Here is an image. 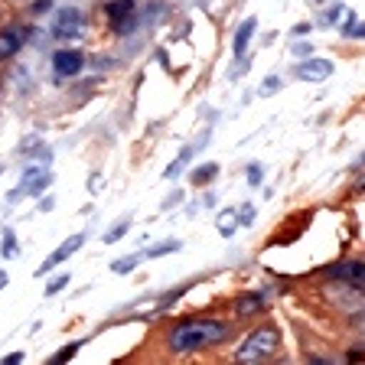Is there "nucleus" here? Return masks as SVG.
Segmentation results:
<instances>
[{
    "instance_id": "nucleus-21",
    "label": "nucleus",
    "mask_w": 365,
    "mask_h": 365,
    "mask_svg": "<svg viewBox=\"0 0 365 365\" xmlns=\"http://www.w3.org/2000/svg\"><path fill=\"white\" fill-rule=\"evenodd\" d=\"M180 248V242H160V245H153L150 251H147L144 258H160V255H170V251H176Z\"/></svg>"
},
{
    "instance_id": "nucleus-30",
    "label": "nucleus",
    "mask_w": 365,
    "mask_h": 365,
    "mask_svg": "<svg viewBox=\"0 0 365 365\" xmlns=\"http://www.w3.org/2000/svg\"><path fill=\"white\" fill-rule=\"evenodd\" d=\"M173 202H182V192H170L167 202H163V209H173Z\"/></svg>"
},
{
    "instance_id": "nucleus-18",
    "label": "nucleus",
    "mask_w": 365,
    "mask_h": 365,
    "mask_svg": "<svg viewBox=\"0 0 365 365\" xmlns=\"http://www.w3.org/2000/svg\"><path fill=\"white\" fill-rule=\"evenodd\" d=\"M342 16H346V26H342V33H346L349 39H359V36H362V33H365L362 20H359L356 14H342Z\"/></svg>"
},
{
    "instance_id": "nucleus-22",
    "label": "nucleus",
    "mask_w": 365,
    "mask_h": 365,
    "mask_svg": "<svg viewBox=\"0 0 365 365\" xmlns=\"http://www.w3.org/2000/svg\"><path fill=\"white\" fill-rule=\"evenodd\" d=\"M66 284H68V274H59V277H53V281L46 284V297H56L59 290H66Z\"/></svg>"
},
{
    "instance_id": "nucleus-8",
    "label": "nucleus",
    "mask_w": 365,
    "mask_h": 365,
    "mask_svg": "<svg viewBox=\"0 0 365 365\" xmlns=\"http://www.w3.org/2000/svg\"><path fill=\"white\" fill-rule=\"evenodd\" d=\"M26 33L23 26H7V30H0V62L14 59L16 53L23 49V43H26Z\"/></svg>"
},
{
    "instance_id": "nucleus-16",
    "label": "nucleus",
    "mask_w": 365,
    "mask_h": 365,
    "mask_svg": "<svg viewBox=\"0 0 365 365\" xmlns=\"http://www.w3.org/2000/svg\"><path fill=\"white\" fill-rule=\"evenodd\" d=\"M342 14H346V7H339V4H333V7H327V10H323V14H319L317 26H336Z\"/></svg>"
},
{
    "instance_id": "nucleus-20",
    "label": "nucleus",
    "mask_w": 365,
    "mask_h": 365,
    "mask_svg": "<svg viewBox=\"0 0 365 365\" xmlns=\"http://www.w3.org/2000/svg\"><path fill=\"white\" fill-rule=\"evenodd\" d=\"M82 346H85L82 339H78V342H68V346H62V349H59V352H56V356H53V365H62V362H68V359L76 356V352L82 349Z\"/></svg>"
},
{
    "instance_id": "nucleus-17",
    "label": "nucleus",
    "mask_w": 365,
    "mask_h": 365,
    "mask_svg": "<svg viewBox=\"0 0 365 365\" xmlns=\"http://www.w3.org/2000/svg\"><path fill=\"white\" fill-rule=\"evenodd\" d=\"M215 173H219V163H205V167H196V170H192V182H196V186H205V182L212 180Z\"/></svg>"
},
{
    "instance_id": "nucleus-10",
    "label": "nucleus",
    "mask_w": 365,
    "mask_h": 365,
    "mask_svg": "<svg viewBox=\"0 0 365 365\" xmlns=\"http://www.w3.org/2000/svg\"><path fill=\"white\" fill-rule=\"evenodd\" d=\"M134 7H137V0H108V7H105V14H108V20L121 30L124 23H128V16L134 14Z\"/></svg>"
},
{
    "instance_id": "nucleus-13",
    "label": "nucleus",
    "mask_w": 365,
    "mask_h": 365,
    "mask_svg": "<svg viewBox=\"0 0 365 365\" xmlns=\"http://www.w3.org/2000/svg\"><path fill=\"white\" fill-rule=\"evenodd\" d=\"M190 160H192V150H190V147H186V150H182V153H180V157H176V160H173V163H170V167H167V170H163V180H176V176H180V173H182V170L190 167Z\"/></svg>"
},
{
    "instance_id": "nucleus-23",
    "label": "nucleus",
    "mask_w": 365,
    "mask_h": 365,
    "mask_svg": "<svg viewBox=\"0 0 365 365\" xmlns=\"http://www.w3.org/2000/svg\"><path fill=\"white\" fill-rule=\"evenodd\" d=\"M261 180H264V167H261V163H251L248 167V186H258Z\"/></svg>"
},
{
    "instance_id": "nucleus-12",
    "label": "nucleus",
    "mask_w": 365,
    "mask_h": 365,
    "mask_svg": "<svg viewBox=\"0 0 365 365\" xmlns=\"http://www.w3.org/2000/svg\"><path fill=\"white\" fill-rule=\"evenodd\" d=\"M261 307H264V297H261V294H242V297L235 300L238 317H255Z\"/></svg>"
},
{
    "instance_id": "nucleus-34",
    "label": "nucleus",
    "mask_w": 365,
    "mask_h": 365,
    "mask_svg": "<svg viewBox=\"0 0 365 365\" xmlns=\"http://www.w3.org/2000/svg\"><path fill=\"white\" fill-rule=\"evenodd\" d=\"M0 173H4V163H0Z\"/></svg>"
},
{
    "instance_id": "nucleus-1",
    "label": "nucleus",
    "mask_w": 365,
    "mask_h": 365,
    "mask_svg": "<svg viewBox=\"0 0 365 365\" xmlns=\"http://www.w3.org/2000/svg\"><path fill=\"white\" fill-rule=\"evenodd\" d=\"M225 323L219 319H192V323H180V327L170 333V349L173 352H196L209 342H219L225 336Z\"/></svg>"
},
{
    "instance_id": "nucleus-32",
    "label": "nucleus",
    "mask_w": 365,
    "mask_h": 365,
    "mask_svg": "<svg viewBox=\"0 0 365 365\" xmlns=\"http://www.w3.org/2000/svg\"><path fill=\"white\" fill-rule=\"evenodd\" d=\"M7 287V271H0V290Z\"/></svg>"
},
{
    "instance_id": "nucleus-3",
    "label": "nucleus",
    "mask_w": 365,
    "mask_h": 365,
    "mask_svg": "<svg viewBox=\"0 0 365 365\" xmlns=\"http://www.w3.org/2000/svg\"><path fill=\"white\" fill-rule=\"evenodd\" d=\"M49 182H53V170L49 167H30L23 173V182L10 192V199H20V196H39L43 190H49Z\"/></svg>"
},
{
    "instance_id": "nucleus-2",
    "label": "nucleus",
    "mask_w": 365,
    "mask_h": 365,
    "mask_svg": "<svg viewBox=\"0 0 365 365\" xmlns=\"http://www.w3.org/2000/svg\"><path fill=\"white\" fill-rule=\"evenodd\" d=\"M277 342H281L277 329H271V327L255 329V333H248V339L242 342V349H238V362H258V359L274 356Z\"/></svg>"
},
{
    "instance_id": "nucleus-14",
    "label": "nucleus",
    "mask_w": 365,
    "mask_h": 365,
    "mask_svg": "<svg viewBox=\"0 0 365 365\" xmlns=\"http://www.w3.org/2000/svg\"><path fill=\"white\" fill-rule=\"evenodd\" d=\"M215 225H219V235L232 238V232L238 228V212H235V209H225V212L219 215V222H215Z\"/></svg>"
},
{
    "instance_id": "nucleus-28",
    "label": "nucleus",
    "mask_w": 365,
    "mask_h": 365,
    "mask_svg": "<svg viewBox=\"0 0 365 365\" xmlns=\"http://www.w3.org/2000/svg\"><path fill=\"white\" fill-rule=\"evenodd\" d=\"M23 359H26V356H23V352H10V356H4V359H0V365H16V362H23Z\"/></svg>"
},
{
    "instance_id": "nucleus-9",
    "label": "nucleus",
    "mask_w": 365,
    "mask_h": 365,
    "mask_svg": "<svg viewBox=\"0 0 365 365\" xmlns=\"http://www.w3.org/2000/svg\"><path fill=\"white\" fill-rule=\"evenodd\" d=\"M329 277H336V281L349 284V287H362L365 284V264L362 261H346V264H336L329 267Z\"/></svg>"
},
{
    "instance_id": "nucleus-24",
    "label": "nucleus",
    "mask_w": 365,
    "mask_h": 365,
    "mask_svg": "<svg viewBox=\"0 0 365 365\" xmlns=\"http://www.w3.org/2000/svg\"><path fill=\"white\" fill-rule=\"evenodd\" d=\"M14 251H16V238H14V232H4V258H14Z\"/></svg>"
},
{
    "instance_id": "nucleus-5",
    "label": "nucleus",
    "mask_w": 365,
    "mask_h": 365,
    "mask_svg": "<svg viewBox=\"0 0 365 365\" xmlns=\"http://www.w3.org/2000/svg\"><path fill=\"white\" fill-rule=\"evenodd\" d=\"M82 245H85V235H82V232H78V235H72V238H66V242H62L59 248H56L53 255H49V258H46L43 264H39V271H36V274H49V271H53V267L66 264V261L72 258V255H76V251L82 248Z\"/></svg>"
},
{
    "instance_id": "nucleus-6",
    "label": "nucleus",
    "mask_w": 365,
    "mask_h": 365,
    "mask_svg": "<svg viewBox=\"0 0 365 365\" xmlns=\"http://www.w3.org/2000/svg\"><path fill=\"white\" fill-rule=\"evenodd\" d=\"M300 82H327L329 76H333V62L329 59H313V56H307L300 66H297L294 72Z\"/></svg>"
},
{
    "instance_id": "nucleus-29",
    "label": "nucleus",
    "mask_w": 365,
    "mask_h": 365,
    "mask_svg": "<svg viewBox=\"0 0 365 365\" xmlns=\"http://www.w3.org/2000/svg\"><path fill=\"white\" fill-rule=\"evenodd\" d=\"M53 7V0H36V4H33V14H43V10H49Z\"/></svg>"
},
{
    "instance_id": "nucleus-26",
    "label": "nucleus",
    "mask_w": 365,
    "mask_h": 365,
    "mask_svg": "<svg viewBox=\"0 0 365 365\" xmlns=\"http://www.w3.org/2000/svg\"><path fill=\"white\" fill-rule=\"evenodd\" d=\"M290 53H294L297 59H307V56H313V46H310V43H297Z\"/></svg>"
},
{
    "instance_id": "nucleus-27",
    "label": "nucleus",
    "mask_w": 365,
    "mask_h": 365,
    "mask_svg": "<svg viewBox=\"0 0 365 365\" xmlns=\"http://www.w3.org/2000/svg\"><path fill=\"white\" fill-rule=\"evenodd\" d=\"M281 88V78H267L264 85H261V95H271V91Z\"/></svg>"
},
{
    "instance_id": "nucleus-4",
    "label": "nucleus",
    "mask_w": 365,
    "mask_h": 365,
    "mask_svg": "<svg viewBox=\"0 0 365 365\" xmlns=\"http://www.w3.org/2000/svg\"><path fill=\"white\" fill-rule=\"evenodd\" d=\"M82 20H85V14L78 7H62L56 14L49 33H53V39H76L78 30H82Z\"/></svg>"
},
{
    "instance_id": "nucleus-11",
    "label": "nucleus",
    "mask_w": 365,
    "mask_h": 365,
    "mask_svg": "<svg viewBox=\"0 0 365 365\" xmlns=\"http://www.w3.org/2000/svg\"><path fill=\"white\" fill-rule=\"evenodd\" d=\"M255 26H258V20L255 16H248V20H242V26H238V33H235V43H232V53L242 59L245 56V49H248V43H251V33H255Z\"/></svg>"
},
{
    "instance_id": "nucleus-33",
    "label": "nucleus",
    "mask_w": 365,
    "mask_h": 365,
    "mask_svg": "<svg viewBox=\"0 0 365 365\" xmlns=\"http://www.w3.org/2000/svg\"><path fill=\"white\" fill-rule=\"evenodd\" d=\"M310 4H317V7H327L329 0H310Z\"/></svg>"
},
{
    "instance_id": "nucleus-7",
    "label": "nucleus",
    "mask_w": 365,
    "mask_h": 365,
    "mask_svg": "<svg viewBox=\"0 0 365 365\" xmlns=\"http://www.w3.org/2000/svg\"><path fill=\"white\" fill-rule=\"evenodd\" d=\"M82 66H85V59H82V53H78V49H59V53L53 56V72L59 78L78 76V72H82Z\"/></svg>"
},
{
    "instance_id": "nucleus-25",
    "label": "nucleus",
    "mask_w": 365,
    "mask_h": 365,
    "mask_svg": "<svg viewBox=\"0 0 365 365\" xmlns=\"http://www.w3.org/2000/svg\"><path fill=\"white\" fill-rule=\"evenodd\" d=\"M30 160H39V163H53V150H46V147H39V150L26 153Z\"/></svg>"
},
{
    "instance_id": "nucleus-19",
    "label": "nucleus",
    "mask_w": 365,
    "mask_h": 365,
    "mask_svg": "<svg viewBox=\"0 0 365 365\" xmlns=\"http://www.w3.org/2000/svg\"><path fill=\"white\" fill-rule=\"evenodd\" d=\"M140 261H144V255H128V258L114 261V264H111V271H114V274H130L137 264H140Z\"/></svg>"
},
{
    "instance_id": "nucleus-15",
    "label": "nucleus",
    "mask_w": 365,
    "mask_h": 365,
    "mask_svg": "<svg viewBox=\"0 0 365 365\" xmlns=\"http://www.w3.org/2000/svg\"><path fill=\"white\" fill-rule=\"evenodd\" d=\"M128 228H130V215H128V219H121V222H114V225H111V232H105V235H101V242H105V245L121 242V238L128 235Z\"/></svg>"
},
{
    "instance_id": "nucleus-31",
    "label": "nucleus",
    "mask_w": 365,
    "mask_h": 365,
    "mask_svg": "<svg viewBox=\"0 0 365 365\" xmlns=\"http://www.w3.org/2000/svg\"><path fill=\"white\" fill-rule=\"evenodd\" d=\"M53 205H56V199L49 196V199H43V202H39V209H43V212H49V209H53Z\"/></svg>"
}]
</instances>
